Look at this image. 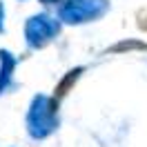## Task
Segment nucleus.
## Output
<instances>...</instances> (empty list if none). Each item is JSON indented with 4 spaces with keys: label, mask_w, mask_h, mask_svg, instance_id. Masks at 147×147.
<instances>
[{
    "label": "nucleus",
    "mask_w": 147,
    "mask_h": 147,
    "mask_svg": "<svg viewBox=\"0 0 147 147\" xmlns=\"http://www.w3.org/2000/svg\"><path fill=\"white\" fill-rule=\"evenodd\" d=\"M83 71H85V67H76V69H69V71L65 74V78H63L58 85H56L54 96H51V100H54L56 105H60V100H63L65 96L71 92V87L76 85V80L80 78V74H83Z\"/></svg>",
    "instance_id": "nucleus-5"
},
{
    "label": "nucleus",
    "mask_w": 147,
    "mask_h": 147,
    "mask_svg": "<svg viewBox=\"0 0 147 147\" xmlns=\"http://www.w3.org/2000/svg\"><path fill=\"white\" fill-rule=\"evenodd\" d=\"M5 31V5L0 2V34Z\"/></svg>",
    "instance_id": "nucleus-9"
},
{
    "label": "nucleus",
    "mask_w": 147,
    "mask_h": 147,
    "mask_svg": "<svg viewBox=\"0 0 147 147\" xmlns=\"http://www.w3.org/2000/svg\"><path fill=\"white\" fill-rule=\"evenodd\" d=\"M60 20L49 16V13H36L25 22V42L29 49H45L58 34H60Z\"/></svg>",
    "instance_id": "nucleus-3"
},
{
    "label": "nucleus",
    "mask_w": 147,
    "mask_h": 147,
    "mask_svg": "<svg viewBox=\"0 0 147 147\" xmlns=\"http://www.w3.org/2000/svg\"><path fill=\"white\" fill-rule=\"evenodd\" d=\"M25 127L34 140H42L58 129V105L51 100V96L38 94L31 98L27 118H25Z\"/></svg>",
    "instance_id": "nucleus-1"
},
{
    "label": "nucleus",
    "mask_w": 147,
    "mask_h": 147,
    "mask_svg": "<svg viewBox=\"0 0 147 147\" xmlns=\"http://www.w3.org/2000/svg\"><path fill=\"white\" fill-rule=\"evenodd\" d=\"M125 49H147L143 42H118L116 47H111V51H125Z\"/></svg>",
    "instance_id": "nucleus-6"
},
{
    "label": "nucleus",
    "mask_w": 147,
    "mask_h": 147,
    "mask_svg": "<svg viewBox=\"0 0 147 147\" xmlns=\"http://www.w3.org/2000/svg\"><path fill=\"white\" fill-rule=\"evenodd\" d=\"M136 25H138L140 31H145V34H147V7L138 9V13H136Z\"/></svg>",
    "instance_id": "nucleus-7"
},
{
    "label": "nucleus",
    "mask_w": 147,
    "mask_h": 147,
    "mask_svg": "<svg viewBox=\"0 0 147 147\" xmlns=\"http://www.w3.org/2000/svg\"><path fill=\"white\" fill-rule=\"evenodd\" d=\"M18 65V58L7 51V49H0V96L7 94L13 87V69Z\"/></svg>",
    "instance_id": "nucleus-4"
},
{
    "label": "nucleus",
    "mask_w": 147,
    "mask_h": 147,
    "mask_svg": "<svg viewBox=\"0 0 147 147\" xmlns=\"http://www.w3.org/2000/svg\"><path fill=\"white\" fill-rule=\"evenodd\" d=\"M42 5H47V7H63L65 2H69V0H40Z\"/></svg>",
    "instance_id": "nucleus-8"
},
{
    "label": "nucleus",
    "mask_w": 147,
    "mask_h": 147,
    "mask_svg": "<svg viewBox=\"0 0 147 147\" xmlns=\"http://www.w3.org/2000/svg\"><path fill=\"white\" fill-rule=\"evenodd\" d=\"M109 11V0H69L58 9L60 25H85L100 20Z\"/></svg>",
    "instance_id": "nucleus-2"
}]
</instances>
